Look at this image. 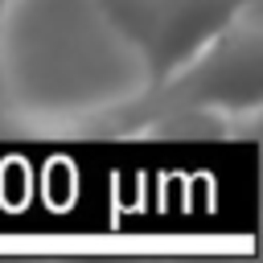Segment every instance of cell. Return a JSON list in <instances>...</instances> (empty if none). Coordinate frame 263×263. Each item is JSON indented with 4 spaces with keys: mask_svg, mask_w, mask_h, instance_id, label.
Masks as SVG:
<instances>
[{
    "mask_svg": "<svg viewBox=\"0 0 263 263\" xmlns=\"http://www.w3.org/2000/svg\"><path fill=\"white\" fill-rule=\"evenodd\" d=\"M259 0H95L99 21L136 58L140 86L173 78Z\"/></svg>",
    "mask_w": 263,
    "mask_h": 263,
    "instance_id": "cell-2",
    "label": "cell"
},
{
    "mask_svg": "<svg viewBox=\"0 0 263 263\" xmlns=\"http://www.w3.org/2000/svg\"><path fill=\"white\" fill-rule=\"evenodd\" d=\"M263 103V33L259 8L234 21L193 62L132 99L111 103L86 132L95 136H164V132H230L255 123Z\"/></svg>",
    "mask_w": 263,
    "mask_h": 263,
    "instance_id": "cell-1",
    "label": "cell"
}]
</instances>
